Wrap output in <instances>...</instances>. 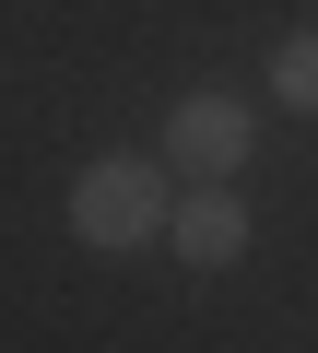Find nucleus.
<instances>
[{"instance_id":"1","label":"nucleus","mask_w":318,"mask_h":353,"mask_svg":"<svg viewBox=\"0 0 318 353\" xmlns=\"http://www.w3.org/2000/svg\"><path fill=\"white\" fill-rule=\"evenodd\" d=\"M177 224V189H166V153H95L83 176H71V236L83 248H106V259H130V248H153Z\"/></svg>"},{"instance_id":"2","label":"nucleus","mask_w":318,"mask_h":353,"mask_svg":"<svg viewBox=\"0 0 318 353\" xmlns=\"http://www.w3.org/2000/svg\"><path fill=\"white\" fill-rule=\"evenodd\" d=\"M248 141H259V118H248L236 94H177V118H166V176L224 189V176L248 165Z\"/></svg>"},{"instance_id":"3","label":"nucleus","mask_w":318,"mask_h":353,"mask_svg":"<svg viewBox=\"0 0 318 353\" xmlns=\"http://www.w3.org/2000/svg\"><path fill=\"white\" fill-rule=\"evenodd\" d=\"M166 248H177L189 271H236V259H248V201H236V189H177Z\"/></svg>"},{"instance_id":"4","label":"nucleus","mask_w":318,"mask_h":353,"mask_svg":"<svg viewBox=\"0 0 318 353\" xmlns=\"http://www.w3.org/2000/svg\"><path fill=\"white\" fill-rule=\"evenodd\" d=\"M271 94L318 118V36H283V48H271Z\"/></svg>"}]
</instances>
